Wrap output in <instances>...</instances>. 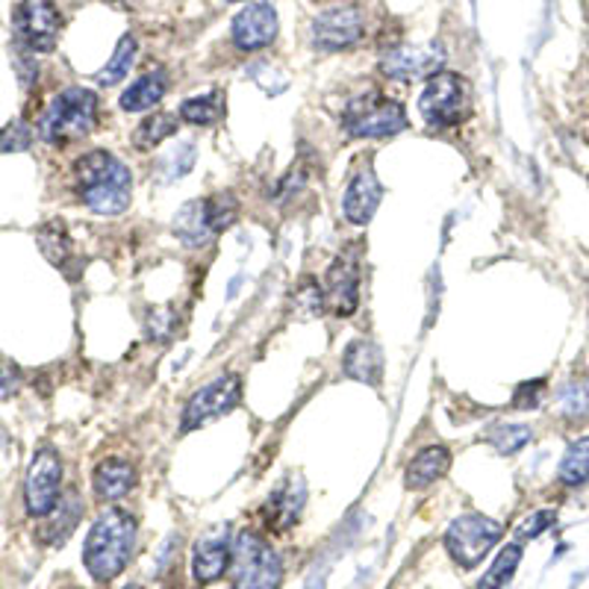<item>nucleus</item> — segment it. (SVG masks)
I'll list each match as a JSON object with an SVG mask.
<instances>
[{
    "mask_svg": "<svg viewBox=\"0 0 589 589\" xmlns=\"http://www.w3.org/2000/svg\"><path fill=\"white\" fill-rule=\"evenodd\" d=\"M68 589H80V587H68Z\"/></svg>",
    "mask_w": 589,
    "mask_h": 589,
    "instance_id": "nucleus-42",
    "label": "nucleus"
},
{
    "mask_svg": "<svg viewBox=\"0 0 589 589\" xmlns=\"http://www.w3.org/2000/svg\"><path fill=\"white\" fill-rule=\"evenodd\" d=\"M94 496L103 501H122L136 487V468L122 457H106L94 468Z\"/></svg>",
    "mask_w": 589,
    "mask_h": 589,
    "instance_id": "nucleus-20",
    "label": "nucleus"
},
{
    "mask_svg": "<svg viewBox=\"0 0 589 589\" xmlns=\"http://www.w3.org/2000/svg\"><path fill=\"white\" fill-rule=\"evenodd\" d=\"M230 36H234V45L245 54L269 47L277 36V12L269 3H248L234 19Z\"/></svg>",
    "mask_w": 589,
    "mask_h": 589,
    "instance_id": "nucleus-15",
    "label": "nucleus"
},
{
    "mask_svg": "<svg viewBox=\"0 0 589 589\" xmlns=\"http://www.w3.org/2000/svg\"><path fill=\"white\" fill-rule=\"evenodd\" d=\"M136 533H139L136 519L127 510H118V507L103 510L94 519L92 531L86 536L83 563L98 584H110L127 569L133 548H136Z\"/></svg>",
    "mask_w": 589,
    "mask_h": 589,
    "instance_id": "nucleus-2",
    "label": "nucleus"
},
{
    "mask_svg": "<svg viewBox=\"0 0 589 589\" xmlns=\"http://www.w3.org/2000/svg\"><path fill=\"white\" fill-rule=\"evenodd\" d=\"M563 487H580L589 480V437H580L566 449L557 468Z\"/></svg>",
    "mask_w": 589,
    "mask_h": 589,
    "instance_id": "nucleus-26",
    "label": "nucleus"
},
{
    "mask_svg": "<svg viewBox=\"0 0 589 589\" xmlns=\"http://www.w3.org/2000/svg\"><path fill=\"white\" fill-rule=\"evenodd\" d=\"M501 536H505L501 522L484 513H463L449 524L442 543H445V552L451 554V560L457 563L460 569H475L477 563L496 548Z\"/></svg>",
    "mask_w": 589,
    "mask_h": 589,
    "instance_id": "nucleus-7",
    "label": "nucleus"
},
{
    "mask_svg": "<svg viewBox=\"0 0 589 589\" xmlns=\"http://www.w3.org/2000/svg\"><path fill=\"white\" fill-rule=\"evenodd\" d=\"M230 557H234V543L227 531H206L195 545H192V578L201 587L216 584L230 571Z\"/></svg>",
    "mask_w": 589,
    "mask_h": 589,
    "instance_id": "nucleus-14",
    "label": "nucleus"
},
{
    "mask_svg": "<svg viewBox=\"0 0 589 589\" xmlns=\"http://www.w3.org/2000/svg\"><path fill=\"white\" fill-rule=\"evenodd\" d=\"M239 401H242V377L239 374H222V377L209 381V384L189 395L183 416H180V428H183V433L197 431L209 421L222 419L230 410H236Z\"/></svg>",
    "mask_w": 589,
    "mask_h": 589,
    "instance_id": "nucleus-8",
    "label": "nucleus"
},
{
    "mask_svg": "<svg viewBox=\"0 0 589 589\" xmlns=\"http://www.w3.org/2000/svg\"><path fill=\"white\" fill-rule=\"evenodd\" d=\"M195 159H197L195 145H192V141H180L178 148H171L169 154H162V159L157 162L159 180H162V183H171V180L186 178L189 171H192V166H195Z\"/></svg>",
    "mask_w": 589,
    "mask_h": 589,
    "instance_id": "nucleus-29",
    "label": "nucleus"
},
{
    "mask_svg": "<svg viewBox=\"0 0 589 589\" xmlns=\"http://www.w3.org/2000/svg\"><path fill=\"white\" fill-rule=\"evenodd\" d=\"M133 59H136V38L124 36L122 42H118V47H115L113 59L98 71V83L101 86L122 83L124 77H127V71L133 68Z\"/></svg>",
    "mask_w": 589,
    "mask_h": 589,
    "instance_id": "nucleus-30",
    "label": "nucleus"
},
{
    "mask_svg": "<svg viewBox=\"0 0 589 589\" xmlns=\"http://www.w3.org/2000/svg\"><path fill=\"white\" fill-rule=\"evenodd\" d=\"M381 197H384L381 180H377L372 166H363L346 189V201H342L346 218L351 225H369L377 213V206H381Z\"/></svg>",
    "mask_w": 589,
    "mask_h": 589,
    "instance_id": "nucleus-16",
    "label": "nucleus"
},
{
    "mask_svg": "<svg viewBox=\"0 0 589 589\" xmlns=\"http://www.w3.org/2000/svg\"><path fill=\"white\" fill-rule=\"evenodd\" d=\"M21 386V369L12 363L10 356L0 354V401L3 398H12V395L19 393Z\"/></svg>",
    "mask_w": 589,
    "mask_h": 589,
    "instance_id": "nucleus-37",
    "label": "nucleus"
},
{
    "mask_svg": "<svg viewBox=\"0 0 589 589\" xmlns=\"http://www.w3.org/2000/svg\"><path fill=\"white\" fill-rule=\"evenodd\" d=\"M169 92V77L166 71H148V75H141L136 83L122 94V110L124 113H145L150 106H157L162 101V94Z\"/></svg>",
    "mask_w": 589,
    "mask_h": 589,
    "instance_id": "nucleus-23",
    "label": "nucleus"
},
{
    "mask_svg": "<svg viewBox=\"0 0 589 589\" xmlns=\"http://www.w3.org/2000/svg\"><path fill=\"white\" fill-rule=\"evenodd\" d=\"M230 3H242V0H230Z\"/></svg>",
    "mask_w": 589,
    "mask_h": 589,
    "instance_id": "nucleus-40",
    "label": "nucleus"
},
{
    "mask_svg": "<svg viewBox=\"0 0 589 589\" xmlns=\"http://www.w3.org/2000/svg\"><path fill=\"white\" fill-rule=\"evenodd\" d=\"M554 522H557V513H554V510H536V513L528 516V519L516 528V536H519V540H536V536L548 531Z\"/></svg>",
    "mask_w": 589,
    "mask_h": 589,
    "instance_id": "nucleus-35",
    "label": "nucleus"
},
{
    "mask_svg": "<svg viewBox=\"0 0 589 589\" xmlns=\"http://www.w3.org/2000/svg\"><path fill=\"white\" fill-rule=\"evenodd\" d=\"M533 440V433L528 424H501V428H496V431L489 433V442H492V449L498 451V454H516V451H522L528 442Z\"/></svg>",
    "mask_w": 589,
    "mask_h": 589,
    "instance_id": "nucleus-31",
    "label": "nucleus"
},
{
    "mask_svg": "<svg viewBox=\"0 0 589 589\" xmlns=\"http://www.w3.org/2000/svg\"><path fill=\"white\" fill-rule=\"evenodd\" d=\"M103 3H110V7H118V10H139L141 0H103Z\"/></svg>",
    "mask_w": 589,
    "mask_h": 589,
    "instance_id": "nucleus-39",
    "label": "nucleus"
},
{
    "mask_svg": "<svg viewBox=\"0 0 589 589\" xmlns=\"http://www.w3.org/2000/svg\"><path fill=\"white\" fill-rule=\"evenodd\" d=\"M442 63H445V50L437 42L433 45H404L386 50L381 57V75L389 80H431L433 75H440Z\"/></svg>",
    "mask_w": 589,
    "mask_h": 589,
    "instance_id": "nucleus-12",
    "label": "nucleus"
},
{
    "mask_svg": "<svg viewBox=\"0 0 589 589\" xmlns=\"http://www.w3.org/2000/svg\"><path fill=\"white\" fill-rule=\"evenodd\" d=\"M30 141H33V133L24 122H12L7 131L0 133V150L7 154H15V150H27Z\"/></svg>",
    "mask_w": 589,
    "mask_h": 589,
    "instance_id": "nucleus-36",
    "label": "nucleus"
},
{
    "mask_svg": "<svg viewBox=\"0 0 589 589\" xmlns=\"http://www.w3.org/2000/svg\"><path fill=\"white\" fill-rule=\"evenodd\" d=\"M145 328H148V337L159 339V342L174 339V330H178V321H174V309H154V313H148Z\"/></svg>",
    "mask_w": 589,
    "mask_h": 589,
    "instance_id": "nucleus-34",
    "label": "nucleus"
},
{
    "mask_svg": "<svg viewBox=\"0 0 589 589\" xmlns=\"http://www.w3.org/2000/svg\"><path fill=\"white\" fill-rule=\"evenodd\" d=\"M36 242L38 251L45 253L47 260L54 262L57 269H66V262L71 260V236L66 234L63 222H50V225L38 227Z\"/></svg>",
    "mask_w": 589,
    "mask_h": 589,
    "instance_id": "nucleus-28",
    "label": "nucleus"
},
{
    "mask_svg": "<svg viewBox=\"0 0 589 589\" xmlns=\"http://www.w3.org/2000/svg\"><path fill=\"white\" fill-rule=\"evenodd\" d=\"M543 393H545L543 381H531V384H522L513 395V407L516 410H536V407H540V401H543Z\"/></svg>",
    "mask_w": 589,
    "mask_h": 589,
    "instance_id": "nucleus-38",
    "label": "nucleus"
},
{
    "mask_svg": "<svg viewBox=\"0 0 589 589\" xmlns=\"http://www.w3.org/2000/svg\"><path fill=\"white\" fill-rule=\"evenodd\" d=\"M171 234L178 236L186 248H204V245L216 236L213 222H209V204H206V197L189 201V204L180 206L178 216L171 222Z\"/></svg>",
    "mask_w": 589,
    "mask_h": 589,
    "instance_id": "nucleus-18",
    "label": "nucleus"
},
{
    "mask_svg": "<svg viewBox=\"0 0 589 589\" xmlns=\"http://www.w3.org/2000/svg\"><path fill=\"white\" fill-rule=\"evenodd\" d=\"M206 204H209V222H213V230L218 234H225L227 227L236 225V218H239V201H236L230 192H222V195L206 197Z\"/></svg>",
    "mask_w": 589,
    "mask_h": 589,
    "instance_id": "nucleus-33",
    "label": "nucleus"
},
{
    "mask_svg": "<svg viewBox=\"0 0 589 589\" xmlns=\"http://www.w3.org/2000/svg\"><path fill=\"white\" fill-rule=\"evenodd\" d=\"M230 584H234V589H281L283 587V557L274 552L262 533L239 531L234 536Z\"/></svg>",
    "mask_w": 589,
    "mask_h": 589,
    "instance_id": "nucleus-4",
    "label": "nucleus"
},
{
    "mask_svg": "<svg viewBox=\"0 0 589 589\" xmlns=\"http://www.w3.org/2000/svg\"><path fill=\"white\" fill-rule=\"evenodd\" d=\"M342 127L354 139H389L407 127V110L401 101L372 89L348 101Z\"/></svg>",
    "mask_w": 589,
    "mask_h": 589,
    "instance_id": "nucleus-5",
    "label": "nucleus"
},
{
    "mask_svg": "<svg viewBox=\"0 0 589 589\" xmlns=\"http://www.w3.org/2000/svg\"><path fill=\"white\" fill-rule=\"evenodd\" d=\"M468 103H472V86H468L466 77L454 75V71H440L424 86V92L419 98V110L428 127L449 131V127H457L466 118Z\"/></svg>",
    "mask_w": 589,
    "mask_h": 589,
    "instance_id": "nucleus-6",
    "label": "nucleus"
},
{
    "mask_svg": "<svg viewBox=\"0 0 589 589\" xmlns=\"http://www.w3.org/2000/svg\"><path fill=\"white\" fill-rule=\"evenodd\" d=\"M80 516H83V501L77 496L75 489L66 492V496L59 498V505L54 507V513L45 516V524L38 528L36 536L42 545H63L71 536V531L80 522Z\"/></svg>",
    "mask_w": 589,
    "mask_h": 589,
    "instance_id": "nucleus-21",
    "label": "nucleus"
},
{
    "mask_svg": "<svg viewBox=\"0 0 589 589\" xmlns=\"http://www.w3.org/2000/svg\"><path fill=\"white\" fill-rule=\"evenodd\" d=\"M363 12L356 7H333L313 21L309 38L318 50H348L363 38Z\"/></svg>",
    "mask_w": 589,
    "mask_h": 589,
    "instance_id": "nucleus-13",
    "label": "nucleus"
},
{
    "mask_svg": "<svg viewBox=\"0 0 589 589\" xmlns=\"http://www.w3.org/2000/svg\"><path fill=\"white\" fill-rule=\"evenodd\" d=\"M342 372L351 381L377 386L381 377H384V354H381V348L369 342V339H354L346 348V354H342Z\"/></svg>",
    "mask_w": 589,
    "mask_h": 589,
    "instance_id": "nucleus-19",
    "label": "nucleus"
},
{
    "mask_svg": "<svg viewBox=\"0 0 589 589\" xmlns=\"http://www.w3.org/2000/svg\"><path fill=\"white\" fill-rule=\"evenodd\" d=\"M180 118L195 127H216L225 118V92H209L180 103Z\"/></svg>",
    "mask_w": 589,
    "mask_h": 589,
    "instance_id": "nucleus-24",
    "label": "nucleus"
},
{
    "mask_svg": "<svg viewBox=\"0 0 589 589\" xmlns=\"http://www.w3.org/2000/svg\"><path fill=\"white\" fill-rule=\"evenodd\" d=\"M63 498V463L54 449H38L24 477V507L33 519H45Z\"/></svg>",
    "mask_w": 589,
    "mask_h": 589,
    "instance_id": "nucleus-10",
    "label": "nucleus"
},
{
    "mask_svg": "<svg viewBox=\"0 0 589 589\" xmlns=\"http://www.w3.org/2000/svg\"><path fill=\"white\" fill-rule=\"evenodd\" d=\"M519 563H522V545L510 543L501 548L492 566L484 571V578L477 580V589H505L510 580H513L516 569H519Z\"/></svg>",
    "mask_w": 589,
    "mask_h": 589,
    "instance_id": "nucleus-27",
    "label": "nucleus"
},
{
    "mask_svg": "<svg viewBox=\"0 0 589 589\" xmlns=\"http://www.w3.org/2000/svg\"><path fill=\"white\" fill-rule=\"evenodd\" d=\"M304 501H307V487L301 477H286L281 487L274 489L272 498L262 507V516L265 522L272 524L274 531H290L292 524L301 519V510H304Z\"/></svg>",
    "mask_w": 589,
    "mask_h": 589,
    "instance_id": "nucleus-17",
    "label": "nucleus"
},
{
    "mask_svg": "<svg viewBox=\"0 0 589 589\" xmlns=\"http://www.w3.org/2000/svg\"><path fill=\"white\" fill-rule=\"evenodd\" d=\"M557 407H560L563 416H571V419L587 416L589 412V384L587 381H569V384L563 386L560 393H557Z\"/></svg>",
    "mask_w": 589,
    "mask_h": 589,
    "instance_id": "nucleus-32",
    "label": "nucleus"
},
{
    "mask_svg": "<svg viewBox=\"0 0 589 589\" xmlns=\"http://www.w3.org/2000/svg\"><path fill=\"white\" fill-rule=\"evenodd\" d=\"M360 277H363V265H360V248L348 245L346 251L337 253V260L330 262L328 269V290H325V304L333 316L348 318L354 316L360 307Z\"/></svg>",
    "mask_w": 589,
    "mask_h": 589,
    "instance_id": "nucleus-11",
    "label": "nucleus"
},
{
    "mask_svg": "<svg viewBox=\"0 0 589 589\" xmlns=\"http://www.w3.org/2000/svg\"><path fill=\"white\" fill-rule=\"evenodd\" d=\"M178 133V115L174 113H154L133 131V148L136 150H154L162 141L171 139Z\"/></svg>",
    "mask_w": 589,
    "mask_h": 589,
    "instance_id": "nucleus-25",
    "label": "nucleus"
},
{
    "mask_svg": "<svg viewBox=\"0 0 589 589\" xmlns=\"http://www.w3.org/2000/svg\"><path fill=\"white\" fill-rule=\"evenodd\" d=\"M127 589H139V587H127Z\"/></svg>",
    "mask_w": 589,
    "mask_h": 589,
    "instance_id": "nucleus-41",
    "label": "nucleus"
},
{
    "mask_svg": "<svg viewBox=\"0 0 589 589\" xmlns=\"http://www.w3.org/2000/svg\"><path fill=\"white\" fill-rule=\"evenodd\" d=\"M75 192L98 216H122L131 206V169L110 150H89L75 162Z\"/></svg>",
    "mask_w": 589,
    "mask_h": 589,
    "instance_id": "nucleus-1",
    "label": "nucleus"
},
{
    "mask_svg": "<svg viewBox=\"0 0 589 589\" xmlns=\"http://www.w3.org/2000/svg\"><path fill=\"white\" fill-rule=\"evenodd\" d=\"M449 466H451L449 449H442V445H428V449H421L419 454L407 463V468H404V484H407V489H412V492L428 489L449 472Z\"/></svg>",
    "mask_w": 589,
    "mask_h": 589,
    "instance_id": "nucleus-22",
    "label": "nucleus"
},
{
    "mask_svg": "<svg viewBox=\"0 0 589 589\" xmlns=\"http://www.w3.org/2000/svg\"><path fill=\"white\" fill-rule=\"evenodd\" d=\"M94 124H98V94L83 86H71L47 103L38 122V133L47 145L66 148L86 139L94 131Z\"/></svg>",
    "mask_w": 589,
    "mask_h": 589,
    "instance_id": "nucleus-3",
    "label": "nucleus"
},
{
    "mask_svg": "<svg viewBox=\"0 0 589 589\" xmlns=\"http://www.w3.org/2000/svg\"><path fill=\"white\" fill-rule=\"evenodd\" d=\"M12 30L27 50L50 54L63 33V15L54 0H21L12 12Z\"/></svg>",
    "mask_w": 589,
    "mask_h": 589,
    "instance_id": "nucleus-9",
    "label": "nucleus"
}]
</instances>
